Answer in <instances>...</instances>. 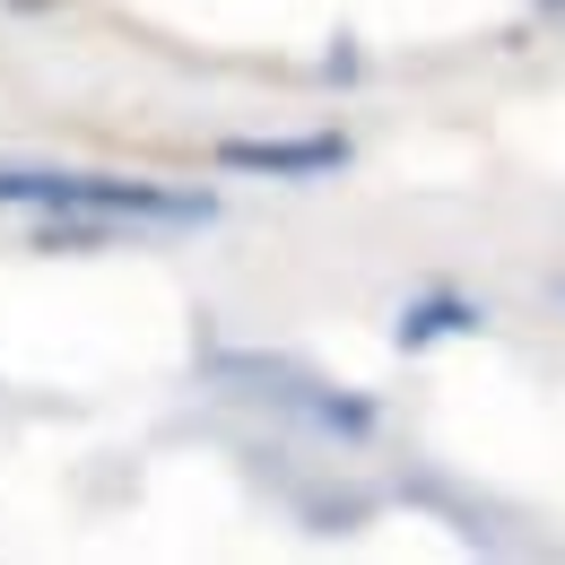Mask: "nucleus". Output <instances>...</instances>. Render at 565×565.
<instances>
[{
	"instance_id": "2",
	"label": "nucleus",
	"mask_w": 565,
	"mask_h": 565,
	"mask_svg": "<svg viewBox=\"0 0 565 565\" xmlns=\"http://www.w3.org/2000/svg\"><path fill=\"white\" fill-rule=\"evenodd\" d=\"M217 383H235V392H253V401H279L287 418L322 426V435H374V401H356V392H331L322 374H305V365H287V356H253V349H217L210 356Z\"/></svg>"
},
{
	"instance_id": "3",
	"label": "nucleus",
	"mask_w": 565,
	"mask_h": 565,
	"mask_svg": "<svg viewBox=\"0 0 565 565\" xmlns=\"http://www.w3.org/2000/svg\"><path fill=\"white\" fill-rule=\"evenodd\" d=\"M356 148L349 131H279V140H217L226 174H270V183H313V174H340Z\"/></svg>"
},
{
	"instance_id": "4",
	"label": "nucleus",
	"mask_w": 565,
	"mask_h": 565,
	"mask_svg": "<svg viewBox=\"0 0 565 565\" xmlns=\"http://www.w3.org/2000/svg\"><path fill=\"white\" fill-rule=\"evenodd\" d=\"M488 313H479V296H418L401 322H392V340L401 349H435V340H461V331H479Z\"/></svg>"
},
{
	"instance_id": "1",
	"label": "nucleus",
	"mask_w": 565,
	"mask_h": 565,
	"mask_svg": "<svg viewBox=\"0 0 565 565\" xmlns=\"http://www.w3.org/2000/svg\"><path fill=\"white\" fill-rule=\"evenodd\" d=\"M0 210L53 217L62 244L114 235V226H210L217 192L157 183V174H105V166H0Z\"/></svg>"
}]
</instances>
